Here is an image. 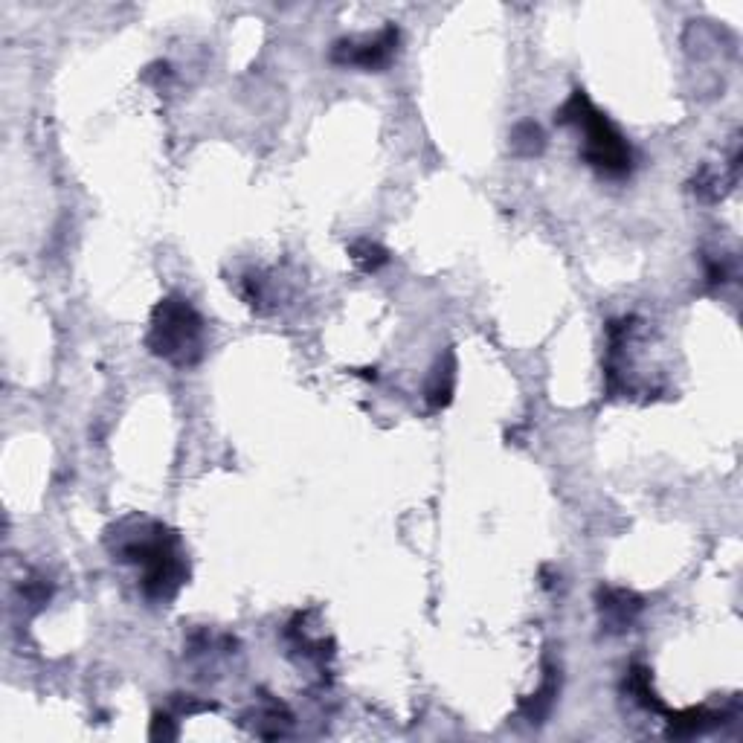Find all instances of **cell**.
I'll return each mask as SVG.
<instances>
[{
    "label": "cell",
    "instance_id": "cell-3",
    "mask_svg": "<svg viewBox=\"0 0 743 743\" xmlns=\"http://www.w3.org/2000/svg\"><path fill=\"white\" fill-rule=\"evenodd\" d=\"M146 346L154 357L172 366H195L207 352V326L195 305L180 294L163 297L151 311Z\"/></svg>",
    "mask_w": 743,
    "mask_h": 743
},
{
    "label": "cell",
    "instance_id": "cell-1",
    "mask_svg": "<svg viewBox=\"0 0 743 743\" xmlns=\"http://www.w3.org/2000/svg\"><path fill=\"white\" fill-rule=\"evenodd\" d=\"M114 558L140 569V590L154 604H169L189 578L178 535L149 517H128L108 532Z\"/></svg>",
    "mask_w": 743,
    "mask_h": 743
},
{
    "label": "cell",
    "instance_id": "cell-13",
    "mask_svg": "<svg viewBox=\"0 0 743 743\" xmlns=\"http://www.w3.org/2000/svg\"><path fill=\"white\" fill-rule=\"evenodd\" d=\"M178 729L172 726V717L169 714H157L154 723H151V738H175Z\"/></svg>",
    "mask_w": 743,
    "mask_h": 743
},
{
    "label": "cell",
    "instance_id": "cell-8",
    "mask_svg": "<svg viewBox=\"0 0 743 743\" xmlns=\"http://www.w3.org/2000/svg\"><path fill=\"white\" fill-rule=\"evenodd\" d=\"M627 691L633 694V700H636L639 706H645V709H651V712H665L662 700L656 697V691L651 688V674H648V668H642V665H633V668H630V674H627Z\"/></svg>",
    "mask_w": 743,
    "mask_h": 743
},
{
    "label": "cell",
    "instance_id": "cell-7",
    "mask_svg": "<svg viewBox=\"0 0 743 743\" xmlns=\"http://www.w3.org/2000/svg\"><path fill=\"white\" fill-rule=\"evenodd\" d=\"M729 717V712H714V709H688L683 714H671V726H668V738H691V735H703L714 726H720Z\"/></svg>",
    "mask_w": 743,
    "mask_h": 743
},
{
    "label": "cell",
    "instance_id": "cell-12",
    "mask_svg": "<svg viewBox=\"0 0 743 743\" xmlns=\"http://www.w3.org/2000/svg\"><path fill=\"white\" fill-rule=\"evenodd\" d=\"M732 279V270H729V262L720 256V259H706V282L712 288H720Z\"/></svg>",
    "mask_w": 743,
    "mask_h": 743
},
{
    "label": "cell",
    "instance_id": "cell-5",
    "mask_svg": "<svg viewBox=\"0 0 743 743\" xmlns=\"http://www.w3.org/2000/svg\"><path fill=\"white\" fill-rule=\"evenodd\" d=\"M645 601L630 590H601L598 593V616H601V625L610 633H625L633 627V622L639 619Z\"/></svg>",
    "mask_w": 743,
    "mask_h": 743
},
{
    "label": "cell",
    "instance_id": "cell-11",
    "mask_svg": "<svg viewBox=\"0 0 743 743\" xmlns=\"http://www.w3.org/2000/svg\"><path fill=\"white\" fill-rule=\"evenodd\" d=\"M349 256H352V262H355L357 268L363 270V273H375V270L384 268V265L389 262L387 250H384L381 244L369 241V238L355 241V244H352V250H349Z\"/></svg>",
    "mask_w": 743,
    "mask_h": 743
},
{
    "label": "cell",
    "instance_id": "cell-6",
    "mask_svg": "<svg viewBox=\"0 0 743 743\" xmlns=\"http://www.w3.org/2000/svg\"><path fill=\"white\" fill-rule=\"evenodd\" d=\"M453 387H456V357L453 352H447L445 357H439L430 381H427V389H424V398L433 410H442L450 404L453 398Z\"/></svg>",
    "mask_w": 743,
    "mask_h": 743
},
{
    "label": "cell",
    "instance_id": "cell-2",
    "mask_svg": "<svg viewBox=\"0 0 743 743\" xmlns=\"http://www.w3.org/2000/svg\"><path fill=\"white\" fill-rule=\"evenodd\" d=\"M558 122L572 125L584 137L581 157L587 160V166H593L598 175L627 178L633 172V151H630L625 134L607 119V114H601L595 108L584 90H572V96L558 111Z\"/></svg>",
    "mask_w": 743,
    "mask_h": 743
},
{
    "label": "cell",
    "instance_id": "cell-10",
    "mask_svg": "<svg viewBox=\"0 0 743 743\" xmlns=\"http://www.w3.org/2000/svg\"><path fill=\"white\" fill-rule=\"evenodd\" d=\"M555 694H558V685H555V671L546 674V680L540 685V691L532 694V700L523 703V712L529 717V723H543V717L549 714L552 703H555Z\"/></svg>",
    "mask_w": 743,
    "mask_h": 743
},
{
    "label": "cell",
    "instance_id": "cell-4",
    "mask_svg": "<svg viewBox=\"0 0 743 743\" xmlns=\"http://www.w3.org/2000/svg\"><path fill=\"white\" fill-rule=\"evenodd\" d=\"M398 50V30L387 27L375 38H363V41H337L331 50V61L343 64V67H360V70H384L389 61L395 59Z\"/></svg>",
    "mask_w": 743,
    "mask_h": 743
},
{
    "label": "cell",
    "instance_id": "cell-9",
    "mask_svg": "<svg viewBox=\"0 0 743 743\" xmlns=\"http://www.w3.org/2000/svg\"><path fill=\"white\" fill-rule=\"evenodd\" d=\"M546 146V137L540 131L537 122H520L514 131H511V149L517 151L520 157H537Z\"/></svg>",
    "mask_w": 743,
    "mask_h": 743
}]
</instances>
